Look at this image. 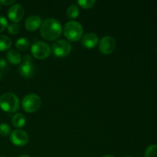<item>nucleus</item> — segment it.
<instances>
[{
  "label": "nucleus",
  "mask_w": 157,
  "mask_h": 157,
  "mask_svg": "<svg viewBox=\"0 0 157 157\" xmlns=\"http://www.w3.org/2000/svg\"><path fill=\"white\" fill-rule=\"evenodd\" d=\"M32 55L37 59H44L50 56L52 48L50 46L43 41H36L31 47Z\"/></svg>",
  "instance_id": "obj_5"
},
{
  "label": "nucleus",
  "mask_w": 157,
  "mask_h": 157,
  "mask_svg": "<svg viewBox=\"0 0 157 157\" xmlns=\"http://www.w3.org/2000/svg\"><path fill=\"white\" fill-rule=\"evenodd\" d=\"M10 127L7 124H0V135L2 136H6L10 134Z\"/></svg>",
  "instance_id": "obj_20"
},
{
  "label": "nucleus",
  "mask_w": 157,
  "mask_h": 157,
  "mask_svg": "<svg viewBox=\"0 0 157 157\" xmlns=\"http://www.w3.org/2000/svg\"><path fill=\"white\" fill-rule=\"evenodd\" d=\"M2 157H3V156H2Z\"/></svg>",
  "instance_id": "obj_30"
},
{
  "label": "nucleus",
  "mask_w": 157,
  "mask_h": 157,
  "mask_svg": "<svg viewBox=\"0 0 157 157\" xmlns=\"http://www.w3.org/2000/svg\"><path fill=\"white\" fill-rule=\"evenodd\" d=\"M41 25V18L38 15H32L29 17L25 20V26L28 31H33L37 30L40 26Z\"/></svg>",
  "instance_id": "obj_12"
},
{
  "label": "nucleus",
  "mask_w": 157,
  "mask_h": 157,
  "mask_svg": "<svg viewBox=\"0 0 157 157\" xmlns=\"http://www.w3.org/2000/svg\"><path fill=\"white\" fill-rule=\"evenodd\" d=\"M145 157H157V145H150L145 151Z\"/></svg>",
  "instance_id": "obj_19"
},
{
  "label": "nucleus",
  "mask_w": 157,
  "mask_h": 157,
  "mask_svg": "<svg viewBox=\"0 0 157 157\" xmlns=\"http://www.w3.org/2000/svg\"><path fill=\"white\" fill-rule=\"evenodd\" d=\"M63 32L66 38L71 41H78L83 37L82 25L76 21H71L66 23Z\"/></svg>",
  "instance_id": "obj_3"
},
{
  "label": "nucleus",
  "mask_w": 157,
  "mask_h": 157,
  "mask_svg": "<svg viewBox=\"0 0 157 157\" xmlns=\"http://www.w3.org/2000/svg\"><path fill=\"white\" fill-rule=\"evenodd\" d=\"M7 67V62L5 59L0 58V70H4Z\"/></svg>",
  "instance_id": "obj_23"
},
{
  "label": "nucleus",
  "mask_w": 157,
  "mask_h": 157,
  "mask_svg": "<svg viewBox=\"0 0 157 157\" xmlns=\"http://www.w3.org/2000/svg\"><path fill=\"white\" fill-rule=\"evenodd\" d=\"M99 43L98 35L94 33H87L82 37L81 44L88 49H92L96 47Z\"/></svg>",
  "instance_id": "obj_11"
},
{
  "label": "nucleus",
  "mask_w": 157,
  "mask_h": 157,
  "mask_svg": "<svg viewBox=\"0 0 157 157\" xmlns=\"http://www.w3.org/2000/svg\"><path fill=\"white\" fill-rule=\"evenodd\" d=\"M102 157H115L113 156H112V155H105V156H102Z\"/></svg>",
  "instance_id": "obj_26"
},
{
  "label": "nucleus",
  "mask_w": 157,
  "mask_h": 157,
  "mask_svg": "<svg viewBox=\"0 0 157 157\" xmlns=\"http://www.w3.org/2000/svg\"><path fill=\"white\" fill-rule=\"evenodd\" d=\"M15 3V0H0V4L4 6H9Z\"/></svg>",
  "instance_id": "obj_24"
},
{
  "label": "nucleus",
  "mask_w": 157,
  "mask_h": 157,
  "mask_svg": "<svg viewBox=\"0 0 157 157\" xmlns=\"http://www.w3.org/2000/svg\"><path fill=\"white\" fill-rule=\"evenodd\" d=\"M35 67L32 64V57L29 55H26L23 58V61L19 67V72L22 77L25 78H32L35 73Z\"/></svg>",
  "instance_id": "obj_9"
},
{
  "label": "nucleus",
  "mask_w": 157,
  "mask_h": 157,
  "mask_svg": "<svg viewBox=\"0 0 157 157\" xmlns=\"http://www.w3.org/2000/svg\"><path fill=\"white\" fill-rule=\"evenodd\" d=\"M12 125L16 128H21L25 125L26 119L22 113H18L13 116L12 119Z\"/></svg>",
  "instance_id": "obj_14"
},
{
  "label": "nucleus",
  "mask_w": 157,
  "mask_h": 157,
  "mask_svg": "<svg viewBox=\"0 0 157 157\" xmlns=\"http://www.w3.org/2000/svg\"><path fill=\"white\" fill-rule=\"evenodd\" d=\"M66 14H67V16L68 17L71 19H74V18H78V15L80 14V10L79 8L77 5H71L67 9L66 11Z\"/></svg>",
  "instance_id": "obj_16"
},
{
  "label": "nucleus",
  "mask_w": 157,
  "mask_h": 157,
  "mask_svg": "<svg viewBox=\"0 0 157 157\" xmlns=\"http://www.w3.org/2000/svg\"><path fill=\"white\" fill-rule=\"evenodd\" d=\"M40 32L44 39L48 41H55L61 36L62 27L58 20L48 18L41 24Z\"/></svg>",
  "instance_id": "obj_1"
},
{
  "label": "nucleus",
  "mask_w": 157,
  "mask_h": 157,
  "mask_svg": "<svg viewBox=\"0 0 157 157\" xmlns=\"http://www.w3.org/2000/svg\"><path fill=\"white\" fill-rule=\"evenodd\" d=\"M10 141L12 144L17 147H23L29 143V136L25 130L18 129L11 133Z\"/></svg>",
  "instance_id": "obj_8"
},
{
  "label": "nucleus",
  "mask_w": 157,
  "mask_h": 157,
  "mask_svg": "<svg viewBox=\"0 0 157 157\" xmlns=\"http://www.w3.org/2000/svg\"><path fill=\"white\" fill-rule=\"evenodd\" d=\"M6 57H7L8 61L12 64H18L21 61V55L17 50H14V49L9 50L6 55Z\"/></svg>",
  "instance_id": "obj_13"
},
{
  "label": "nucleus",
  "mask_w": 157,
  "mask_h": 157,
  "mask_svg": "<svg viewBox=\"0 0 157 157\" xmlns=\"http://www.w3.org/2000/svg\"><path fill=\"white\" fill-rule=\"evenodd\" d=\"M8 27V21L5 17L0 16V33Z\"/></svg>",
  "instance_id": "obj_22"
},
{
  "label": "nucleus",
  "mask_w": 157,
  "mask_h": 157,
  "mask_svg": "<svg viewBox=\"0 0 157 157\" xmlns=\"http://www.w3.org/2000/svg\"><path fill=\"white\" fill-rule=\"evenodd\" d=\"M0 108L6 113H15L20 108L19 99L11 92L3 94L0 97Z\"/></svg>",
  "instance_id": "obj_2"
},
{
  "label": "nucleus",
  "mask_w": 157,
  "mask_h": 157,
  "mask_svg": "<svg viewBox=\"0 0 157 157\" xmlns=\"http://www.w3.org/2000/svg\"><path fill=\"white\" fill-rule=\"evenodd\" d=\"M126 157H131V156H126Z\"/></svg>",
  "instance_id": "obj_29"
},
{
  "label": "nucleus",
  "mask_w": 157,
  "mask_h": 157,
  "mask_svg": "<svg viewBox=\"0 0 157 157\" xmlns=\"http://www.w3.org/2000/svg\"><path fill=\"white\" fill-rule=\"evenodd\" d=\"M95 3H96L95 0H79L78 1V4L84 9H90L94 6Z\"/></svg>",
  "instance_id": "obj_18"
},
{
  "label": "nucleus",
  "mask_w": 157,
  "mask_h": 157,
  "mask_svg": "<svg viewBox=\"0 0 157 157\" xmlns=\"http://www.w3.org/2000/svg\"><path fill=\"white\" fill-rule=\"evenodd\" d=\"M18 157H32V156H30L29 155H21V156H20Z\"/></svg>",
  "instance_id": "obj_25"
},
{
  "label": "nucleus",
  "mask_w": 157,
  "mask_h": 157,
  "mask_svg": "<svg viewBox=\"0 0 157 157\" xmlns=\"http://www.w3.org/2000/svg\"><path fill=\"white\" fill-rule=\"evenodd\" d=\"M41 100L38 95L35 94H29L24 97L21 101V107L27 113H34L40 108Z\"/></svg>",
  "instance_id": "obj_4"
},
{
  "label": "nucleus",
  "mask_w": 157,
  "mask_h": 157,
  "mask_svg": "<svg viewBox=\"0 0 157 157\" xmlns=\"http://www.w3.org/2000/svg\"><path fill=\"white\" fill-rule=\"evenodd\" d=\"M1 78H2V74H1V71H0V81H1Z\"/></svg>",
  "instance_id": "obj_27"
},
{
  "label": "nucleus",
  "mask_w": 157,
  "mask_h": 157,
  "mask_svg": "<svg viewBox=\"0 0 157 157\" xmlns=\"http://www.w3.org/2000/svg\"><path fill=\"white\" fill-rule=\"evenodd\" d=\"M29 41L25 38H18L16 41H15V47L19 51H26L29 48Z\"/></svg>",
  "instance_id": "obj_17"
},
{
  "label": "nucleus",
  "mask_w": 157,
  "mask_h": 157,
  "mask_svg": "<svg viewBox=\"0 0 157 157\" xmlns=\"http://www.w3.org/2000/svg\"><path fill=\"white\" fill-rule=\"evenodd\" d=\"M24 14V8L20 4L12 5L8 11V17L9 20L13 22H18L23 18Z\"/></svg>",
  "instance_id": "obj_10"
},
{
  "label": "nucleus",
  "mask_w": 157,
  "mask_h": 157,
  "mask_svg": "<svg viewBox=\"0 0 157 157\" xmlns=\"http://www.w3.org/2000/svg\"><path fill=\"white\" fill-rule=\"evenodd\" d=\"M52 51L56 57L62 58L70 54L71 51V44L66 40H58L53 44Z\"/></svg>",
  "instance_id": "obj_6"
},
{
  "label": "nucleus",
  "mask_w": 157,
  "mask_h": 157,
  "mask_svg": "<svg viewBox=\"0 0 157 157\" xmlns=\"http://www.w3.org/2000/svg\"><path fill=\"white\" fill-rule=\"evenodd\" d=\"M12 46V40L6 35H0V52H5Z\"/></svg>",
  "instance_id": "obj_15"
},
{
  "label": "nucleus",
  "mask_w": 157,
  "mask_h": 157,
  "mask_svg": "<svg viewBox=\"0 0 157 157\" xmlns=\"http://www.w3.org/2000/svg\"><path fill=\"white\" fill-rule=\"evenodd\" d=\"M99 50L103 55H110L116 48V41L111 36H104L98 43Z\"/></svg>",
  "instance_id": "obj_7"
},
{
  "label": "nucleus",
  "mask_w": 157,
  "mask_h": 157,
  "mask_svg": "<svg viewBox=\"0 0 157 157\" xmlns=\"http://www.w3.org/2000/svg\"><path fill=\"white\" fill-rule=\"evenodd\" d=\"M8 32L11 35H16L19 32L20 27L18 24L16 23H12V24L9 25L7 27Z\"/></svg>",
  "instance_id": "obj_21"
},
{
  "label": "nucleus",
  "mask_w": 157,
  "mask_h": 157,
  "mask_svg": "<svg viewBox=\"0 0 157 157\" xmlns=\"http://www.w3.org/2000/svg\"><path fill=\"white\" fill-rule=\"evenodd\" d=\"M1 9H2V5L0 4V10H1Z\"/></svg>",
  "instance_id": "obj_28"
}]
</instances>
